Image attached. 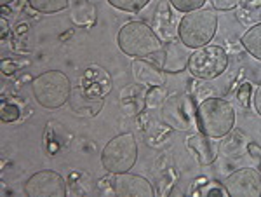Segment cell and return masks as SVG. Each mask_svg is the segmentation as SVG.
I'll list each match as a JSON object with an SVG mask.
<instances>
[{"label": "cell", "instance_id": "6da1fadb", "mask_svg": "<svg viewBox=\"0 0 261 197\" xmlns=\"http://www.w3.org/2000/svg\"><path fill=\"white\" fill-rule=\"evenodd\" d=\"M117 44L124 54L130 58H141V60H150V58H159L164 51V42L157 32L150 24L143 21H129L119 30L117 35Z\"/></svg>", "mask_w": 261, "mask_h": 197}, {"label": "cell", "instance_id": "7a4b0ae2", "mask_svg": "<svg viewBox=\"0 0 261 197\" xmlns=\"http://www.w3.org/2000/svg\"><path fill=\"white\" fill-rule=\"evenodd\" d=\"M197 128L211 138H223L235 128V110L228 100L209 96L197 107Z\"/></svg>", "mask_w": 261, "mask_h": 197}, {"label": "cell", "instance_id": "3957f363", "mask_svg": "<svg viewBox=\"0 0 261 197\" xmlns=\"http://www.w3.org/2000/svg\"><path fill=\"white\" fill-rule=\"evenodd\" d=\"M218 16L213 9H195L185 12L178 27V39L187 47L199 49L207 45L216 35Z\"/></svg>", "mask_w": 261, "mask_h": 197}, {"label": "cell", "instance_id": "277c9868", "mask_svg": "<svg viewBox=\"0 0 261 197\" xmlns=\"http://www.w3.org/2000/svg\"><path fill=\"white\" fill-rule=\"evenodd\" d=\"M33 96L44 108H60L71 96V82L60 70L40 73L32 82Z\"/></svg>", "mask_w": 261, "mask_h": 197}, {"label": "cell", "instance_id": "5b68a950", "mask_svg": "<svg viewBox=\"0 0 261 197\" xmlns=\"http://www.w3.org/2000/svg\"><path fill=\"white\" fill-rule=\"evenodd\" d=\"M138 161V141L133 133H122L112 138L101 152L103 167L112 175L127 173Z\"/></svg>", "mask_w": 261, "mask_h": 197}, {"label": "cell", "instance_id": "8992f818", "mask_svg": "<svg viewBox=\"0 0 261 197\" xmlns=\"http://www.w3.org/2000/svg\"><path fill=\"white\" fill-rule=\"evenodd\" d=\"M162 122L171 129L190 131L197 128V108L193 100L187 94H171L159 108Z\"/></svg>", "mask_w": 261, "mask_h": 197}, {"label": "cell", "instance_id": "52a82bcc", "mask_svg": "<svg viewBox=\"0 0 261 197\" xmlns=\"http://www.w3.org/2000/svg\"><path fill=\"white\" fill-rule=\"evenodd\" d=\"M228 68V54L221 45H204L192 53L188 72L202 81H213Z\"/></svg>", "mask_w": 261, "mask_h": 197}, {"label": "cell", "instance_id": "ba28073f", "mask_svg": "<svg viewBox=\"0 0 261 197\" xmlns=\"http://www.w3.org/2000/svg\"><path fill=\"white\" fill-rule=\"evenodd\" d=\"M24 194L28 197H65L66 183L60 173L44 169L33 173L24 183Z\"/></svg>", "mask_w": 261, "mask_h": 197}, {"label": "cell", "instance_id": "9c48e42d", "mask_svg": "<svg viewBox=\"0 0 261 197\" xmlns=\"http://www.w3.org/2000/svg\"><path fill=\"white\" fill-rule=\"evenodd\" d=\"M231 197H259L261 195V171L254 167H242L233 171L223 182Z\"/></svg>", "mask_w": 261, "mask_h": 197}, {"label": "cell", "instance_id": "30bf717a", "mask_svg": "<svg viewBox=\"0 0 261 197\" xmlns=\"http://www.w3.org/2000/svg\"><path fill=\"white\" fill-rule=\"evenodd\" d=\"M113 194L122 197H153L155 190L146 178L133 173H119L112 182Z\"/></svg>", "mask_w": 261, "mask_h": 197}, {"label": "cell", "instance_id": "8fae6325", "mask_svg": "<svg viewBox=\"0 0 261 197\" xmlns=\"http://www.w3.org/2000/svg\"><path fill=\"white\" fill-rule=\"evenodd\" d=\"M192 51L190 47L183 44L181 40L174 39L164 44V51L159 58L161 63L159 66L164 70L166 73H179L185 68H188V61H190Z\"/></svg>", "mask_w": 261, "mask_h": 197}, {"label": "cell", "instance_id": "7c38bea8", "mask_svg": "<svg viewBox=\"0 0 261 197\" xmlns=\"http://www.w3.org/2000/svg\"><path fill=\"white\" fill-rule=\"evenodd\" d=\"M214 140H216V138H211V136L204 135V133H197V135H193L187 140L188 150L193 154V157L197 159L199 164L209 166L218 159L220 146H218V143Z\"/></svg>", "mask_w": 261, "mask_h": 197}, {"label": "cell", "instance_id": "4fadbf2b", "mask_svg": "<svg viewBox=\"0 0 261 197\" xmlns=\"http://www.w3.org/2000/svg\"><path fill=\"white\" fill-rule=\"evenodd\" d=\"M133 75L138 84H143L146 87L166 86V72L159 65L148 60L136 58L133 61Z\"/></svg>", "mask_w": 261, "mask_h": 197}, {"label": "cell", "instance_id": "5bb4252c", "mask_svg": "<svg viewBox=\"0 0 261 197\" xmlns=\"http://www.w3.org/2000/svg\"><path fill=\"white\" fill-rule=\"evenodd\" d=\"M171 2H162L159 4L157 11H155V16H153V30L157 32V35L161 37L162 42L169 40H174L178 39V28H176V23H174V16H172V11L169 9Z\"/></svg>", "mask_w": 261, "mask_h": 197}, {"label": "cell", "instance_id": "9a60e30c", "mask_svg": "<svg viewBox=\"0 0 261 197\" xmlns=\"http://www.w3.org/2000/svg\"><path fill=\"white\" fill-rule=\"evenodd\" d=\"M237 19L246 27L261 23V0H244L237 6Z\"/></svg>", "mask_w": 261, "mask_h": 197}, {"label": "cell", "instance_id": "2e32d148", "mask_svg": "<svg viewBox=\"0 0 261 197\" xmlns=\"http://www.w3.org/2000/svg\"><path fill=\"white\" fill-rule=\"evenodd\" d=\"M242 47L251 54L252 58L261 61V23L251 27L241 39Z\"/></svg>", "mask_w": 261, "mask_h": 197}, {"label": "cell", "instance_id": "e0dca14e", "mask_svg": "<svg viewBox=\"0 0 261 197\" xmlns=\"http://www.w3.org/2000/svg\"><path fill=\"white\" fill-rule=\"evenodd\" d=\"M33 11L42 12V14H53V12H61L70 6V0H28Z\"/></svg>", "mask_w": 261, "mask_h": 197}, {"label": "cell", "instance_id": "ac0fdd59", "mask_svg": "<svg viewBox=\"0 0 261 197\" xmlns=\"http://www.w3.org/2000/svg\"><path fill=\"white\" fill-rule=\"evenodd\" d=\"M167 98L166 86H155L148 87V93L145 96V108L146 110H153V108H161L164 100Z\"/></svg>", "mask_w": 261, "mask_h": 197}, {"label": "cell", "instance_id": "d6986e66", "mask_svg": "<svg viewBox=\"0 0 261 197\" xmlns=\"http://www.w3.org/2000/svg\"><path fill=\"white\" fill-rule=\"evenodd\" d=\"M113 7L125 12H138L145 6H148L150 0H108Z\"/></svg>", "mask_w": 261, "mask_h": 197}, {"label": "cell", "instance_id": "ffe728a7", "mask_svg": "<svg viewBox=\"0 0 261 197\" xmlns=\"http://www.w3.org/2000/svg\"><path fill=\"white\" fill-rule=\"evenodd\" d=\"M171 6L179 12H190L195 9H200L205 4V0H169Z\"/></svg>", "mask_w": 261, "mask_h": 197}, {"label": "cell", "instance_id": "44dd1931", "mask_svg": "<svg viewBox=\"0 0 261 197\" xmlns=\"http://www.w3.org/2000/svg\"><path fill=\"white\" fill-rule=\"evenodd\" d=\"M2 120L4 122H12V120H16L19 117V108L16 107L14 103H7V102H4L2 103Z\"/></svg>", "mask_w": 261, "mask_h": 197}, {"label": "cell", "instance_id": "7402d4cb", "mask_svg": "<svg viewBox=\"0 0 261 197\" xmlns=\"http://www.w3.org/2000/svg\"><path fill=\"white\" fill-rule=\"evenodd\" d=\"M239 4H241V0H213L214 9H220V11H231Z\"/></svg>", "mask_w": 261, "mask_h": 197}, {"label": "cell", "instance_id": "603a6c76", "mask_svg": "<svg viewBox=\"0 0 261 197\" xmlns=\"http://www.w3.org/2000/svg\"><path fill=\"white\" fill-rule=\"evenodd\" d=\"M251 84H244V86L241 87V93H239V102H241L244 107L247 105V102H249V93H251Z\"/></svg>", "mask_w": 261, "mask_h": 197}, {"label": "cell", "instance_id": "cb8c5ba5", "mask_svg": "<svg viewBox=\"0 0 261 197\" xmlns=\"http://www.w3.org/2000/svg\"><path fill=\"white\" fill-rule=\"evenodd\" d=\"M254 107H256V112L261 115V82L258 84V87H256V91H254Z\"/></svg>", "mask_w": 261, "mask_h": 197}, {"label": "cell", "instance_id": "d4e9b609", "mask_svg": "<svg viewBox=\"0 0 261 197\" xmlns=\"http://www.w3.org/2000/svg\"><path fill=\"white\" fill-rule=\"evenodd\" d=\"M2 37H6L7 35V30H9V27H7V21H6V18H2Z\"/></svg>", "mask_w": 261, "mask_h": 197}, {"label": "cell", "instance_id": "484cf974", "mask_svg": "<svg viewBox=\"0 0 261 197\" xmlns=\"http://www.w3.org/2000/svg\"><path fill=\"white\" fill-rule=\"evenodd\" d=\"M11 2H14V0H0V4H2V6H7V4H11Z\"/></svg>", "mask_w": 261, "mask_h": 197}]
</instances>
